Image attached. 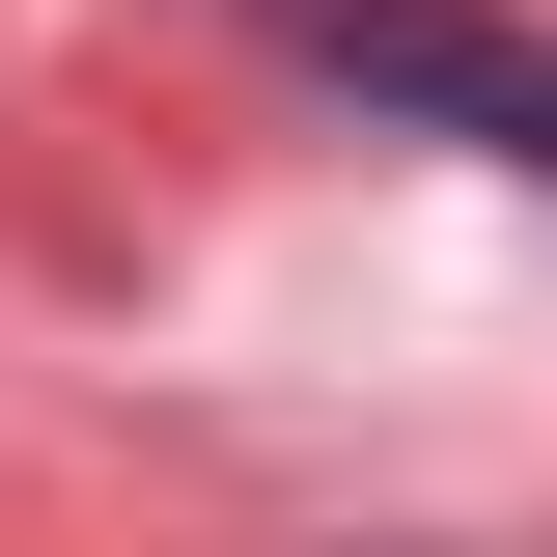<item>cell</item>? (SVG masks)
<instances>
[{
	"label": "cell",
	"instance_id": "obj_1",
	"mask_svg": "<svg viewBox=\"0 0 557 557\" xmlns=\"http://www.w3.org/2000/svg\"><path fill=\"white\" fill-rule=\"evenodd\" d=\"M278 57H335L362 112H446L474 168H557V28L502 0H278Z\"/></svg>",
	"mask_w": 557,
	"mask_h": 557
}]
</instances>
